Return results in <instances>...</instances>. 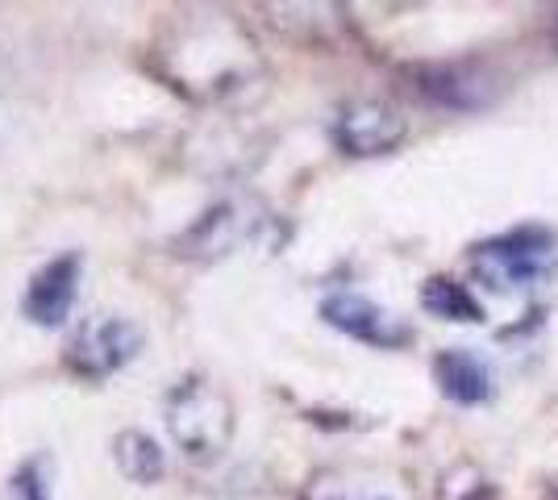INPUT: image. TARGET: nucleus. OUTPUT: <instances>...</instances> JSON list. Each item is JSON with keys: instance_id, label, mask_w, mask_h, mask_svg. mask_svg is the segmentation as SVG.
I'll return each instance as SVG.
<instances>
[{"instance_id": "1", "label": "nucleus", "mask_w": 558, "mask_h": 500, "mask_svg": "<svg viewBox=\"0 0 558 500\" xmlns=\"http://www.w3.org/2000/svg\"><path fill=\"white\" fill-rule=\"evenodd\" d=\"M167 429L187 459H217L230 447L233 408L230 397L205 376H187L167 392Z\"/></svg>"}, {"instance_id": "2", "label": "nucleus", "mask_w": 558, "mask_h": 500, "mask_svg": "<svg viewBox=\"0 0 558 500\" xmlns=\"http://www.w3.org/2000/svg\"><path fill=\"white\" fill-rule=\"evenodd\" d=\"M558 259V239L542 225H521L509 230L500 239L475 246L471 267L475 276L496 292H509V288H530L542 276H550V267Z\"/></svg>"}, {"instance_id": "3", "label": "nucleus", "mask_w": 558, "mask_h": 500, "mask_svg": "<svg viewBox=\"0 0 558 500\" xmlns=\"http://www.w3.org/2000/svg\"><path fill=\"white\" fill-rule=\"evenodd\" d=\"M142 330L130 317H96L84 321L68 346V367L84 380H105L138 355Z\"/></svg>"}, {"instance_id": "4", "label": "nucleus", "mask_w": 558, "mask_h": 500, "mask_svg": "<svg viewBox=\"0 0 558 500\" xmlns=\"http://www.w3.org/2000/svg\"><path fill=\"white\" fill-rule=\"evenodd\" d=\"M409 125L392 105L379 100H354L333 118V143L347 155H388L404 143Z\"/></svg>"}, {"instance_id": "5", "label": "nucleus", "mask_w": 558, "mask_h": 500, "mask_svg": "<svg viewBox=\"0 0 558 500\" xmlns=\"http://www.w3.org/2000/svg\"><path fill=\"white\" fill-rule=\"evenodd\" d=\"M80 271H84V259L75 251H63L47 259L25 284L22 296V313L34 321V326H63L71 313V301H75V284H80Z\"/></svg>"}, {"instance_id": "6", "label": "nucleus", "mask_w": 558, "mask_h": 500, "mask_svg": "<svg viewBox=\"0 0 558 500\" xmlns=\"http://www.w3.org/2000/svg\"><path fill=\"white\" fill-rule=\"evenodd\" d=\"M322 317L333 330L350 333L359 342H372V346H404L409 342V330L388 309L367 301L363 292H329L322 301Z\"/></svg>"}, {"instance_id": "7", "label": "nucleus", "mask_w": 558, "mask_h": 500, "mask_svg": "<svg viewBox=\"0 0 558 500\" xmlns=\"http://www.w3.org/2000/svg\"><path fill=\"white\" fill-rule=\"evenodd\" d=\"M434 380L454 405H484L492 392V367L475 351H442L434 358Z\"/></svg>"}, {"instance_id": "8", "label": "nucleus", "mask_w": 558, "mask_h": 500, "mask_svg": "<svg viewBox=\"0 0 558 500\" xmlns=\"http://www.w3.org/2000/svg\"><path fill=\"white\" fill-rule=\"evenodd\" d=\"M421 93L438 100L446 109H480L492 100V84L484 72L466 68V63H446V68H425L417 75Z\"/></svg>"}, {"instance_id": "9", "label": "nucleus", "mask_w": 558, "mask_h": 500, "mask_svg": "<svg viewBox=\"0 0 558 500\" xmlns=\"http://www.w3.org/2000/svg\"><path fill=\"white\" fill-rule=\"evenodd\" d=\"M304 500H409L404 488L375 472H322L308 479Z\"/></svg>"}, {"instance_id": "10", "label": "nucleus", "mask_w": 558, "mask_h": 500, "mask_svg": "<svg viewBox=\"0 0 558 500\" xmlns=\"http://www.w3.org/2000/svg\"><path fill=\"white\" fill-rule=\"evenodd\" d=\"M113 459L121 467V476L134 484H155L163 476V451L155 438H146L142 429H121L113 442Z\"/></svg>"}, {"instance_id": "11", "label": "nucleus", "mask_w": 558, "mask_h": 500, "mask_svg": "<svg viewBox=\"0 0 558 500\" xmlns=\"http://www.w3.org/2000/svg\"><path fill=\"white\" fill-rule=\"evenodd\" d=\"M421 305L434 317H442V321H480V301L463 284L442 280V276L421 288Z\"/></svg>"}, {"instance_id": "12", "label": "nucleus", "mask_w": 558, "mask_h": 500, "mask_svg": "<svg viewBox=\"0 0 558 500\" xmlns=\"http://www.w3.org/2000/svg\"><path fill=\"white\" fill-rule=\"evenodd\" d=\"M242 217L233 205H217L213 214L201 217V225L187 234V246H201V255H221L226 246H233V239L242 234Z\"/></svg>"}, {"instance_id": "13", "label": "nucleus", "mask_w": 558, "mask_h": 500, "mask_svg": "<svg viewBox=\"0 0 558 500\" xmlns=\"http://www.w3.org/2000/svg\"><path fill=\"white\" fill-rule=\"evenodd\" d=\"M9 500H54L47 454H29L22 467L9 476Z\"/></svg>"}]
</instances>
